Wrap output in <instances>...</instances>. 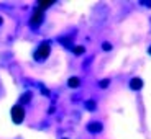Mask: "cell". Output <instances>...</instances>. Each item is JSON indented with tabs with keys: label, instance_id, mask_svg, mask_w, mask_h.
<instances>
[{
	"label": "cell",
	"instance_id": "cell-1",
	"mask_svg": "<svg viewBox=\"0 0 151 139\" xmlns=\"http://www.w3.org/2000/svg\"><path fill=\"white\" fill-rule=\"evenodd\" d=\"M49 51H51L49 44H48V43H43V44L36 49V53H35V59H38V61H45L46 57L49 56Z\"/></svg>",
	"mask_w": 151,
	"mask_h": 139
},
{
	"label": "cell",
	"instance_id": "cell-2",
	"mask_svg": "<svg viewBox=\"0 0 151 139\" xmlns=\"http://www.w3.org/2000/svg\"><path fill=\"white\" fill-rule=\"evenodd\" d=\"M23 118H25V110H23V106L15 105L12 108V120L15 121V124H20L23 121Z\"/></svg>",
	"mask_w": 151,
	"mask_h": 139
},
{
	"label": "cell",
	"instance_id": "cell-3",
	"mask_svg": "<svg viewBox=\"0 0 151 139\" xmlns=\"http://www.w3.org/2000/svg\"><path fill=\"white\" fill-rule=\"evenodd\" d=\"M41 21H43V10L36 8L35 13H33V16H31L30 25H31V26H38V25H41Z\"/></svg>",
	"mask_w": 151,
	"mask_h": 139
},
{
	"label": "cell",
	"instance_id": "cell-4",
	"mask_svg": "<svg viewBox=\"0 0 151 139\" xmlns=\"http://www.w3.org/2000/svg\"><path fill=\"white\" fill-rule=\"evenodd\" d=\"M130 87H132L133 90H140L141 87H143V80L140 77H135V79L130 80Z\"/></svg>",
	"mask_w": 151,
	"mask_h": 139
},
{
	"label": "cell",
	"instance_id": "cell-5",
	"mask_svg": "<svg viewBox=\"0 0 151 139\" xmlns=\"http://www.w3.org/2000/svg\"><path fill=\"white\" fill-rule=\"evenodd\" d=\"M53 4H54L53 0H41V2H38V8H40V10H45V8L51 7Z\"/></svg>",
	"mask_w": 151,
	"mask_h": 139
},
{
	"label": "cell",
	"instance_id": "cell-6",
	"mask_svg": "<svg viewBox=\"0 0 151 139\" xmlns=\"http://www.w3.org/2000/svg\"><path fill=\"white\" fill-rule=\"evenodd\" d=\"M79 83H81V80L77 79V77H71V79L68 80V85L71 87V88H76V87H79Z\"/></svg>",
	"mask_w": 151,
	"mask_h": 139
},
{
	"label": "cell",
	"instance_id": "cell-7",
	"mask_svg": "<svg viewBox=\"0 0 151 139\" xmlns=\"http://www.w3.org/2000/svg\"><path fill=\"white\" fill-rule=\"evenodd\" d=\"M89 131H92V133L102 131V124H100V123H92L91 126H89Z\"/></svg>",
	"mask_w": 151,
	"mask_h": 139
},
{
	"label": "cell",
	"instance_id": "cell-8",
	"mask_svg": "<svg viewBox=\"0 0 151 139\" xmlns=\"http://www.w3.org/2000/svg\"><path fill=\"white\" fill-rule=\"evenodd\" d=\"M72 51H74V54H84V51H86V49H84L82 46H76Z\"/></svg>",
	"mask_w": 151,
	"mask_h": 139
},
{
	"label": "cell",
	"instance_id": "cell-9",
	"mask_svg": "<svg viewBox=\"0 0 151 139\" xmlns=\"http://www.w3.org/2000/svg\"><path fill=\"white\" fill-rule=\"evenodd\" d=\"M104 49H105V51H110V49H112V44H110V43H104V46H102Z\"/></svg>",
	"mask_w": 151,
	"mask_h": 139
},
{
	"label": "cell",
	"instance_id": "cell-10",
	"mask_svg": "<svg viewBox=\"0 0 151 139\" xmlns=\"http://www.w3.org/2000/svg\"><path fill=\"white\" fill-rule=\"evenodd\" d=\"M100 87H109V80H102V82H100Z\"/></svg>",
	"mask_w": 151,
	"mask_h": 139
},
{
	"label": "cell",
	"instance_id": "cell-11",
	"mask_svg": "<svg viewBox=\"0 0 151 139\" xmlns=\"http://www.w3.org/2000/svg\"><path fill=\"white\" fill-rule=\"evenodd\" d=\"M94 103H92V102H87V108H94Z\"/></svg>",
	"mask_w": 151,
	"mask_h": 139
},
{
	"label": "cell",
	"instance_id": "cell-12",
	"mask_svg": "<svg viewBox=\"0 0 151 139\" xmlns=\"http://www.w3.org/2000/svg\"><path fill=\"white\" fill-rule=\"evenodd\" d=\"M148 53H150V54H151V46H150V49H148Z\"/></svg>",
	"mask_w": 151,
	"mask_h": 139
}]
</instances>
